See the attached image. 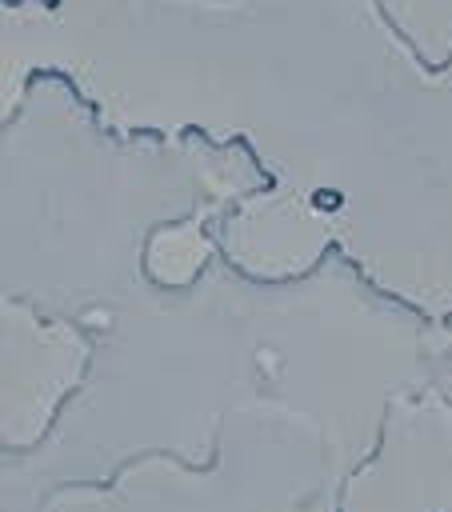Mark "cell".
Listing matches in <instances>:
<instances>
[{
  "instance_id": "6da1fadb",
  "label": "cell",
  "mask_w": 452,
  "mask_h": 512,
  "mask_svg": "<svg viewBox=\"0 0 452 512\" xmlns=\"http://www.w3.org/2000/svg\"><path fill=\"white\" fill-rule=\"evenodd\" d=\"M88 340L68 324L40 316L24 300H4V376H0V448L32 452L60 404L80 388Z\"/></svg>"
},
{
  "instance_id": "3957f363",
  "label": "cell",
  "mask_w": 452,
  "mask_h": 512,
  "mask_svg": "<svg viewBox=\"0 0 452 512\" xmlns=\"http://www.w3.org/2000/svg\"><path fill=\"white\" fill-rule=\"evenodd\" d=\"M208 252H212V244H208L204 228L196 220H180V224L152 228L148 240H144L140 260H144V276L152 284H160V288H188L204 272Z\"/></svg>"
},
{
  "instance_id": "7a4b0ae2",
  "label": "cell",
  "mask_w": 452,
  "mask_h": 512,
  "mask_svg": "<svg viewBox=\"0 0 452 512\" xmlns=\"http://www.w3.org/2000/svg\"><path fill=\"white\" fill-rule=\"evenodd\" d=\"M232 264L256 280H288L316 264L324 248V228L300 208L288 204H252L232 216L224 232Z\"/></svg>"
}]
</instances>
